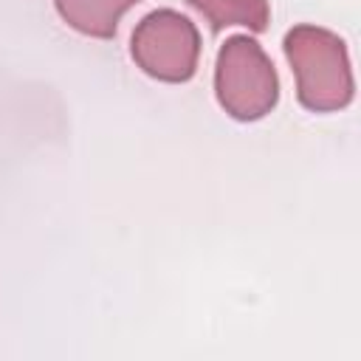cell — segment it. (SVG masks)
<instances>
[{
	"label": "cell",
	"instance_id": "6da1fadb",
	"mask_svg": "<svg viewBox=\"0 0 361 361\" xmlns=\"http://www.w3.org/2000/svg\"><path fill=\"white\" fill-rule=\"evenodd\" d=\"M285 56L296 73V96L313 113L341 110L353 102L355 82L347 45L319 25H296L285 34Z\"/></svg>",
	"mask_w": 361,
	"mask_h": 361
},
{
	"label": "cell",
	"instance_id": "7a4b0ae2",
	"mask_svg": "<svg viewBox=\"0 0 361 361\" xmlns=\"http://www.w3.org/2000/svg\"><path fill=\"white\" fill-rule=\"evenodd\" d=\"M214 90L220 107L237 121H257L276 107L279 79L262 45L234 34L217 54Z\"/></svg>",
	"mask_w": 361,
	"mask_h": 361
},
{
	"label": "cell",
	"instance_id": "3957f363",
	"mask_svg": "<svg viewBox=\"0 0 361 361\" xmlns=\"http://www.w3.org/2000/svg\"><path fill=\"white\" fill-rule=\"evenodd\" d=\"M130 54L152 79L189 82L200 59V34L189 17L172 8H158L135 25Z\"/></svg>",
	"mask_w": 361,
	"mask_h": 361
},
{
	"label": "cell",
	"instance_id": "277c9868",
	"mask_svg": "<svg viewBox=\"0 0 361 361\" xmlns=\"http://www.w3.org/2000/svg\"><path fill=\"white\" fill-rule=\"evenodd\" d=\"M59 17L79 34L107 39L116 34V25L127 8L138 0H54Z\"/></svg>",
	"mask_w": 361,
	"mask_h": 361
},
{
	"label": "cell",
	"instance_id": "5b68a950",
	"mask_svg": "<svg viewBox=\"0 0 361 361\" xmlns=\"http://www.w3.org/2000/svg\"><path fill=\"white\" fill-rule=\"evenodd\" d=\"M197 8L209 23L212 31H223L228 25H245L248 31H265L271 20L268 0H186Z\"/></svg>",
	"mask_w": 361,
	"mask_h": 361
}]
</instances>
